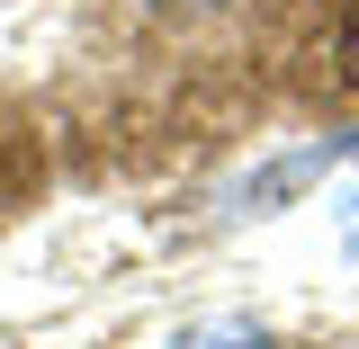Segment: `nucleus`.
<instances>
[{
  "mask_svg": "<svg viewBox=\"0 0 359 349\" xmlns=\"http://www.w3.org/2000/svg\"><path fill=\"white\" fill-rule=\"evenodd\" d=\"M341 72H351V90H359V9H351V27H341Z\"/></svg>",
  "mask_w": 359,
  "mask_h": 349,
  "instance_id": "f257e3e1",
  "label": "nucleus"
},
{
  "mask_svg": "<svg viewBox=\"0 0 359 349\" xmlns=\"http://www.w3.org/2000/svg\"><path fill=\"white\" fill-rule=\"evenodd\" d=\"M233 349H269V341H233Z\"/></svg>",
  "mask_w": 359,
  "mask_h": 349,
  "instance_id": "f03ea898",
  "label": "nucleus"
}]
</instances>
